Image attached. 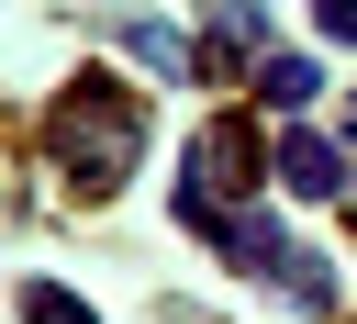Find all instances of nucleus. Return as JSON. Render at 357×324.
<instances>
[{
  "label": "nucleus",
  "instance_id": "obj_1",
  "mask_svg": "<svg viewBox=\"0 0 357 324\" xmlns=\"http://www.w3.org/2000/svg\"><path fill=\"white\" fill-rule=\"evenodd\" d=\"M45 156L67 168V190L112 201V190L134 179V156H145V101H134L123 78L78 67V78L56 89V112H45Z\"/></svg>",
  "mask_w": 357,
  "mask_h": 324
},
{
  "label": "nucleus",
  "instance_id": "obj_2",
  "mask_svg": "<svg viewBox=\"0 0 357 324\" xmlns=\"http://www.w3.org/2000/svg\"><path fill=\"white\" fill-rule=\"evenodd\" d=\"M268 168H279V190H301V201H335V190H346V156H335V145H324L312 123H290Z\"/></svg>",
  "mask_w": 357,
  "mask_h": 324
},
{
  "label": "nucleus",
  "instance_id": "obj_3",
  "mask_svg": "<svg viewBox=\"0 0 357 324\" xmlns=\"http://www.w3.org/2000/svg\"><path fill=\"white\" fill-rule=\"evenodd\" d=\"M312 89H324V78H312V56H268V67H257V101H268V112H290V123L312 112Z\"/></svg>",
  "mask_w": 357,
  "mask_h": 324
},
{
  "label": "nucleus",
  "instance_id": "obj_4",
  "mask_svg": "<svg viewBox=\"0 0 357 324\" xmlns=\"http://www.w3.org/2000/svg\"><path fill=\"white\" fill-rule=\"evenodd\" d=\"M22 324H100V313H89L78 290H56V279H33V290H22Z\"/></svg>",
  "mask_w": 357,
  "mask_h": 324
},
{
  "label": "nucleus",
  "instance_id": "obj_5",
  "mask_svg": "<svg viewBox=\"0 0 357 324\" xmlns=\"http://www.w3.org/2000/svg\"><path fill=\"white\" fill-rule=\"evenodd\" d=\"M134 56H145V67H167V78H178V67H190V45H178V34H167V22H134Z\"/></svg>",
  "mask_w": 357,
  "mask_h": 324
},
{
  "label": "nucleus",
  "instance_id": "obj_6",
  "mask_svg": "<svg viewBox=\"0 0 357 324\" xmlns=\"http://www.w3.org/2000/svg\"><path fill=\"white\" fill-rule=\"evenodd\" d=\"M312 22H324L335 45H357V0H312Z\"/></svg>",
  "mask_w": 357,
  "mask_h": 324
}]
</instances>
